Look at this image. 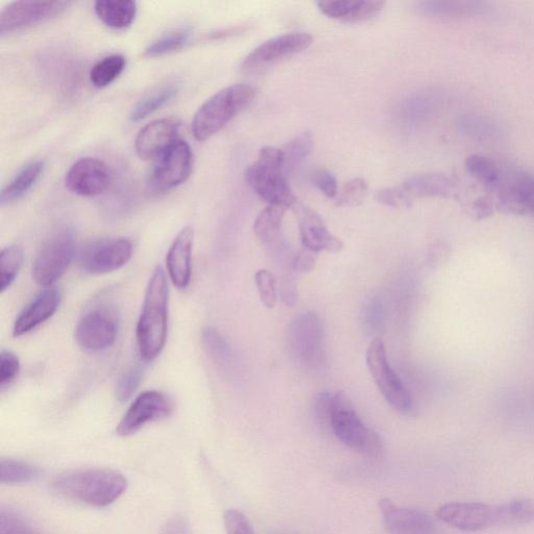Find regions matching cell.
Returning a JSON list of instances; mask_svg holds the SVG:
<instances>
[{"mask_svg":"<svg viewBox=\"0 0 534 534\" xmlns=\"http://www.w3.org/2000/svg\"><path fill=\"white\" fill-rule=\"evenodd\" d=\"M376 200L385 206L393 208H407L412 204L401 185L379 190L376 193Z\"/></svg>","mask_w":534,"mask_h":534,"instance_id":"45","label":"cell"},{"mask_svg":"<svg viewBox=\"0 0 534 534\" xmlns=\"http://www.w3.org/2000/svg\"><path fill=\"white\" fill-rule=\"evenodd\" d=\"M313 150V137L311 133L304 132L291 139L283 151L284 174L286 177L295 172L306 160Z\"/></svg>","mask_w":534,"mask_h":534,"instance_id":"34","label":"cell"},{"mask_svg":"<svg viewBox=\"0 0 534 534\" xmlns=\"http://www.w3.org/2000/svg\"><path fill=\"white\" fill-rule=\"evenodd\" d=\"M169 289L166 274L157 266L149 281L136 328L141 359L152 362L163 351L168 334Z\"/></svg>","mask_w":534,"mask_h":534,"instance_id":"2","label":"cell"},{"mask_svg":"<svg viewBox=\"0 0 534 534\" xmlns=\"http://www.w3.org/2000/svg\"><path fill=\"white\" fill-rule=\"evenodd\" d=\"M256 285L261 302L266 308H274L278 301L275 276L266 270H260L255 275Z\"/></svg>","mask_w":534,"mask_h":534,"instance_id":"41","label":"cell"},{"mask_svg":"<svg viewBox=\"0 0 534 534\" xmlns=\"http://www.w3.org/2000/svg\"><path fill=\"white\" fill-rule=\"evenodd\" d=\"M126 58L121 55H111L97 62L90 71V81L97 88H104L112 84L126 68Z\"/></svg>","mask_w":534,"mask_h":534,"instance_id":"35","label":"cell"},{"mask_svg":"<svg viewBox=\"0 0 534 534\" xmlns=\"http://www.w3.org/2000/svg\"><path fill=\"white\" fill-rule=\"evenodd\" d=\"M329 428L339 441L364 456L377 459L385 452L380 435L364 425L344 392L333 395Z\"/></svg>","mask_w":534,"mask_h":534,"instance_id":"6","label":"cell"},{"mask_svg":"<svg viewBox=\"0 0 534 534\" xmlns=\"http://www.w3.org/2000/svg\"><path fill=\"white\" fill-rule=\"evenodd\" d=\"M94 11L107 27L121 30L131 26L137 15V4L132 0H99Z\"/></svg>","mask_w":534,"mask_h":534,"instance_id":"26","label":"cell"},{"mask_svg":"<svg viewBox=\"0 0 534 534\" xmlns=\"http://www.w3.org/2000/svg\"><path fill=\"white\" fill-rule=\"evenodd\" d=\"M178 93V88L174 85H168L151 92L133 108L131 113V120L134 123L149 117L154 114L169 102H172Z\"/></svg>","mask_w":534,"mask_h":534,"instance_id":"30","label":"cell"},{"mask_svg":"<svg viewBox=\"0 0 534 534\" xmlns=\"http://www.w3.org/2000/svg\"><path fill=\"white\" fill-rule=\"evenodd\" d=\"M385 3L377 0H327L318 3L323 14L344 22H359L377 16Z\"/></svg>","mask_w":534,"mask_h":534,"instance_id":"23","label":"cell"},{"mask_svg":"<svg viewBox=\"0 0 534 534\" xmlns=\"http://www.w3.org/2000/svg\"><path fill=\"white\" fill-rule=\"evenodd\" d=\"M202 343L210 358L218 367L228 370L234 363V355L224 336L213 327H207L202 334Z\"/></svg>","mask_w":534,"mask_h":534,"instance_id":"31","label":"cell"},{"mask_svg":"<svg viewBox=\"0 0 534 534\" xmlns=\"http://www.w3.org/2000/svg\"><path fill=\"white\" fill-rule=\"evenodd\" d=\"M459 130L479 141H496L502 131L494 120L478 115H465L459 119Z\"/></svg>","mask_w":534,"mask_h":534,"instance_id":"33","label":"cell"},{"mask_svg":"<svg viewBox=\"0 0 534 534\" xmlns=\"http://www.w3.org/2000/svg\"><path fill=\"white\" fill-rule=\"evenodd\" d=\"M192 166L189 144L180 139L157 159L150 180L152 190L161 193L180 186L189 178Z\"/></svg>","mask_w":534,"mask_h":534,"instance_id":"12","label":"cell"},{"mask_svg":"<svg viewBox=\"0 0 534 534\" xmlns=\"http://www.w3.org/2000/svg\"><path fill=\"white\" fill-rule=\"evenodd\" d=\"M311 182L317 187L326 197L335 199L338 194V183L335 176L328 171V169H317L311 174Z\"/></svg>","mask_w":534,"mask_h":534,"instance_id":"44","label":"cell"},{"mask_svg":"<svg viewBox=\"0 0 534 534\" xmlns=\"http://www.w3.org/2000/svg\"><path fill=\"white\" fill-rule=\"evenodd\" d=\"M224 520L227 534H254L248 518L237 509L226 512Z\"/></svg>","mask_w":534,"mask_h":534,"instance_id":"46","label":"cell"},{"mask_svg":"<svg viewBox=\"0 0 534 534\" xmlns=\"http://www.w3.org/2000/svg\"><path fill=\"white\" fill-rule=\"evenodd\" d=\"M112 181L109 166L102 160L83 158L69 168L65 186L72 193L84 198L100 196Z\"/></svg>","mask_w":534,"mask_h":534,"instance_id":"17","label":"cell"},{"mask_svg":"<svg viewBox=\"0 0 534 534\" xmlns=\"http://www.w3.org/2000/svg\"><path fill=\"white\" fill-rule=\"evenodd\" d=\"M501 208L516 214L534 213V176L523 169L503 166L497 189Z\"/></svg>","mask_w":534,"mask_h":534,"instance_id":"15","label":"cell"},{"mask_svg":"<svg viewBox=\"0 0 534 534\" xmlns=\"http://www.w3.org/2000/svg\"><path fill=\"white\" fill-rule=\"evenodd\" d=\"M44 168L43 161H35L24 166L3 189L0 197L2 206H10L26 197L41 178Z\"/></svg>","mask_w":534,"mask_h":534,"instance_id":"27","label":"cell"},{"mask_svg":"<svg viewBox=\"0 0 534 534\" xmlns=\"http://www.w3.org/2000/svg\"><path fill=\"white\" fill-rule=\"evenodd\" d=\"M76 246V234L68 227L48 236L34 260L32 274L35 282L50 288L60 280L75 258Z\"/></svg>","mask_w":534,"mask_h":534,"instance_id":"7","label":"cell"},{"mask_svg":"<svg viewBox=\"0 0 534 534\" xmlns=\"http://www.w3.org/2000/svg\"><path fill=\"white\" fill-rule=\"evenodd\" d=\"M443 97L436 92H423L412 99L405 109L410 120L423 121L435 113L442 105Z\"/></svg>","mask_w":534,"mask_h":534,"instance_id":"38","label":"cell"},{"mask_svg":"<svg viewBox=\"0 0 534 534\" xmlns=\"http://www.w3.org/2000/svg\"><path fill=\"white\" fill-rule=\"evenodd\" d=\"M23 262V251L18 246H10L0 253V291L2 294L15 282Z\"/></svg>","mask_w":534,"mask_h":534,"instance_id":"37","label":"cell"},{"mask_svg":"<svg viewBox=\"0 0 534 534\" xmlns=\"http://www.w3.org/2000/svg\"><path fill=\"white\" fill-rule=\"evenodd\" d=\"M293 208L306 250L317 254L339 253L344 249L343 241L329 231L323 218L317 212L301 203H297Z\"/></svg>","mask_w":534,"mask_h":534,"instance_id":"18","label":"cell"},{"mask_svg":"<svg viewBox=\"0 0 534 534\" xmlns=\"http://www.w3.org/2000/svg\"><path fill=\"white\" fill-rule=\"evenodd\" d=\"M246 181L253 191L269 205L293 208L297 197L284 174V154L273 147L263 148L257 161L246 171Z\"/></svg>","mask_w":534,"mask_h":534,"instance_id":"5","label":"cell"},{"mask_svg":"<svg viewBox=\"0 0 534 534\" xmlns=\"http://www.w3.org/2000/svg\"><path fill=\"white\" fill-rule=\"evenodd\" d=\"M181 123L176 118H161L145 126L135 140V150L142 160L158 159L179 141Z\"/></svg>","mask_w":534,"mask_h":534,"instance_id":"19","label":"cell"},{"mask_svg":"<svg viewBox=\"0 0 534 534\" xmlns=\"http://www.w3.org/2000/svg\"><path fill=\"white\" fill-rule=\"evenodd\" d=\"M143 378V369L133 366L121 376L116 385V399L120 403L128 402L138 390Z\"/></svg>","mask_w":534,"mask_h":534,"instance_id":"40","label":"cell"},{"mask_svg":"<svg viewBox=\"0 0 534 534\" xmlns=\"http://www.w3.org/2000/svg\"><path fill=\"white\" fill-rule=\"evenodd\" d=\"M313 43L308 33H289L267 40L258 47L242 63V69L251 72L274 64L287 57L306 51Z\"/></svg>","mask_w":534,"mask_h":534,"instance_id":"16","label":"cell"},{"mask_svg":"<svg viewBox=\"0 0 534 534\" xmlns=\"http://www.w3.org/2000/svg\"><path fill=\"white\" fill-rule=\"evenodd\" d=\"M256 94V88L247 84L232 85L215 93L194 114L191 123L193 137L205 141L223 130L252 105Z\"/></svg>","mask_w":534,"mask_h":534,"instance_id":"4","label":"cell"},{"mask_svg":"<svg viewBox=\"0 0 534 534\" xmlns=\"http://www.w3.org/2000/svg\"><path fill=\"white\" fill-rule=\"evenodd\" d=\"M133 256L132 242L127 238H106L89 242L81 249L78 261L83 272L106 275L123 269Z\"/></svg>","mask_w":534,"mask_h":534,"instance_id":"9","label":"cell"},{"mask_svg":"<svg viewBox=\"0 0 534 534\" xmlns=\"http://www.w3.org/2000/svg\"><path fill=\"white\" fill-rule=\"evenodd\" d=\"M0 520L2 534H37L26 520L11 511L3 512Z\"/></svg>","mask_w":534,"mask_h":534,"instance_id":"43","label":"cell"},{"mask_svg":"<svg viewBox=\"0 0 534 534\" xmlns=\"http://www.w3.org/2000/svg\"><path fill=\"white\" fill-rule=\"evenodd\" d=\"M468 173L485 187L495 191L501 180L503 166L492 158L472 155L466 160Z\"/></svg>","mask_w":534,"mask_h":534,"instance_id":"29","label":"cell"},{"mask_svg":"<svg viewBox=\"0 0 534 534\" xmlns=\"http://www.w3.org/2000/svg\"><path fill=\"white\" fill-rule=\"evenodd\" d=\"M193 240V229L185 227L167 252L166 267L169 279L180 290L188 288L191 282Z\"/></svg>","mask_w":534,"mask_h":534,"instance_id":"22","label":"cell"},{"mask_svg":"<svg viewBox=\"0 0 534 534\" xmlns=\"http://www.w3.org/2000/svg\"><path fill=\"white\" fill-rule=\"evenodd\" d=\"M69 6L68 2L11 3L0 13V34L5 36L36 26L60 16Z\"/></svg>","mask_w":534,"mask_h":534,"instance_id":"14","label":"cell"},{"mask_svg":"<svg viewBox=\"0 0 534 534\" xmlns=\"http://www.w3.org/2000/svg\"><path fill=\"white\" fill-rule=\"evenodd\" d=\"M368 193L369 183L362 178H356L346 182L343 187L338 190L335 202L338 207L357 206L368 197Z\"/></svg>","mask_w":534,"mask_h":534,"instance_id":"39","label":"cell"},{"mask_svg":"<svg viewBox=\"0 0 534 534\" xmlns=\"http://www.w3.org/2000/svg\"><path fill=\"white\" fill-rule=\"evenodd\" d=\"M314 253L304 250L300 252L293 261V266L295 271L298 272H310L313 270L314 263H315V257L313 256Z\"/></svg>","mask_w":534,"mask_h":534,"instance_id":"50","label":"cell"},{"mask_svg":"<svg viewBox=\"0 0 534 534\" xmlns=\"http://www.w3.org/2000/svg\"><path fill=\"white\" fill-rule=\"evenodd\" d=\"M42 476V471L26 461L12 458L0 461V481L3 484L15 485L30 483L38 480Z\"/></svg>","mask_w":534,"mask_h":534,"instance_id":"32","label":"cell"},{"mask_svg":"<svg viewBox=\"0 0 534 534\" xmlns=\"http://www.w3.org/2000/svg\"><path fill=\"white\" fill-rule=\"evenodd\" d=\"M485 8L487 4L481 2H442V0L421 2L416 5L417 11L422 15L441 19L470 16L483 12Z\"/></svg>","mask_w":534,"mask_h":534,"instance_id":"28","label":"cell"},{"mask_svg":"<svg viewBox=\"0 0 534 534\" xmlns=\"http://www.w3.org/2000/svg\"><path fill=\"white\" fill-rule=\"evenodd\" d=\"M53 489L65 499L104 508L125 494L128 480L112 469H82L57 476L53 481Z\"/></svg>","mask_w":534,"mask_h":534,"instance_id":"3","label":"cell"},{"mask_svg":"<svg viewBox=\"0 0 534 534\" xmlns=\"http://www.w3.org/2000/svg\"><path fill=\"white\" fill-rule=\"evenodd\" d=\"M291 352L308 372H322L327 363L323 323L317 314L304 312L291 323L288 334Z\"/></svg>","mask_w":534,"mask_h":534,"instance_id":"8","label":"cell"},{"mask_svg":"<svg viewBox=\"0 0 534 534\" xmlns=\"http://www.w3.org/2000/svg\"><path fill=\"white\" fill-rule=\"evenodd\" d=\"M161 534H193L186 519L175 517L167 522Z\"/></svg>","mask_w":534,"mask_h":534,"instance_id":"49","label":"cell"},{"mask_svg":"<svg viewBox=\"0 0 534 534\" xmlns=\"http://www.w3.org/2000/svg\"><path fill=\"white\" fill-rule=\"evenodd\" d=\"M20 373V361L18 356L4 350L0 353V387L10 386Z\"/></svg>","mask_w":534,"mask_h":534,"instance_id":"42","label":"cell"},{"mask_svg":"<svg viewBox=\"0 0 534 534\" xmlns=\"http://www.w3.org/2000/svg\"><path fill=\"white\" fill-rule=\"evenodd\" d=\"M281 298L287 306H294L298 302V289L294 279L285 277L281 282Z\"/></svg>","mask_w":534,"mask_h":534,"instance_id":"48","label":"cell"},{"mask_svg":"<svg viewBox=\"0 0 534 534\" xmlns=\"http://www.w3.org/2000/svg\"><path fill=\"white\" fill-rule=\"evenodd\" d=\"M190 38L191 31L189 29L168 32L151 43L145 50L144 56L156 58L177 52L189 42Z\"/></svg>","mask_w":534,"mask_h":534,"instance_id":"36","label":"cell"},{"mask_svg":"<svg viewBox=\"0 0 534 534\" xmlns=\"http://www.w3.org/2000/svg\"><path fill=\"white\" fill-rule=\"evenodd\" d=\"M370 372L378 390L395 409L410 414L414 409L409 393L387 359L386 348L380 337L370 344L367 353Z\"/></svg>","mask_w":534,"mask_h":534,"instance_id":"10","label":"cell"},{"mask_svg":"<svg viewBox=\"0 0 534 534\" xmlns=\"http://www.w3.org/2000/svg\"><path fill=\"white\" fill-rule=\"evenodd\" d=\"M407 198L414 202L421 198H447L456 188L455 181L445 175L425 174L406 180L402 185Z\"/></svg>","mask_w":534,"mask_h":534,"instance_id":"25","label":"cell"},{"mask_svg":"<svg viewBox=\"0 0 534 534\" xmlns=\"http://www.w3.org/2000/svg\"><path fill=\"white\" fill-rule=\"evenodd\" d=\"M436 517L456 529L468 532L527 525L534 523V499H516L500 505L450 502L436 511Z\"/></svg>","mask_w":534,"mask_h":534,"instance_id":"1","label":"cell"},{"mask_svg":"<svg viewBox=\"0 0 534 534\" xmlns=\"http://www.w3.org/2000/svg\"><path fill=\"white\" fill-rule=\"evenodd\" d=\"M173 402L159 391L140 394L116 427L119 436L134 435L145 426L167 418L172 414Z\"/></svg>","mask_w":534,"mask_h":534,"instance_id":"13","label":"cell"},{"mask_svg":"<svg viewBox=\"0 0 534 534\" xmlns=\"http://www.w3.org/2000/svg\"><path fill=\"white\" fill-rule=\"evenodd\" d=\"M285 212L286 208L282 206L269 205L260 212L254 224V232L262 244L279 256L287 250L282 234Z\"/></svg>","mask_w":534,"mask_h":534,"instance_id":"24","label":"cell"},{"mask_svg":"<svg viewBox=\"0 0 534 534\" xmlns=\"http://www.w3.org/2000/svg\"><path fill=\"white\" fill-rule=\"evenodd\" d=\"M379 507L390 534H434L432 519L419 509L399 507L390 498L379 500Z\"/></svg>","mask_w":534,"mask_h":534,"instance_id":"20","label":"cell"},{"mask_svg":"<svg viewBox=\"0 0 534 534\" xmlns=\"http://www.w3.org/2000/svg\"><path fill=\"white\" fill-rule=\"evenodd\" d=\"M61 293L58 289L45 288L19 313L13 327V336L26 335L50 320L61 304Z\"/></svg>","mask_w":534,"mask_h":534,"instance_id":"21","label":"cell"},{"mask_svg":"<svg viewBox=\"0 0 534 534\" xmlns=\"http://www.w3.org/2000/svg\"><path fill=\"white\" fill-rule=\"evenodd\" d=\"M118 328L117 315L112 308L96 307L83 315L76 327L75 338L82 349L101 352L114 345Z\"/></svg>","mask_w":534,"mask_h":534,"instance_id":"11","label":"cell"},{"mask_svg":"<svg viewBox=\"0 0 534 534\" xmlns=\"http://www.w3.org/2000/svg\"><path fill=\"white\" fill-rule=\"evenodd\" d=\"M333 395L329 393H320L314 398V414L319 421L329 427L331 410H332Z\"/></svg>","mask_w":534,"mask_h":534,"instance_id":"47","label":"cell"}]
</instances>
